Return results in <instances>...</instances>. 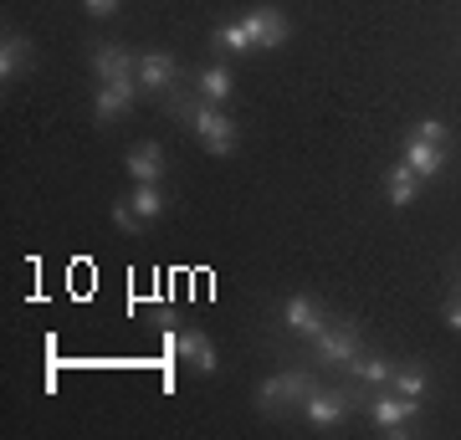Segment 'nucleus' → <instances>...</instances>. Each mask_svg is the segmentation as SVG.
Instances as JSON below:
<instances>
[{
  "label": "nucleus",
  "instance_id": "obj_1",
  "mask_svg": "<svg viewBox=\"0 0 461 440\" xmlns=\"http://www.w3.org/2000/svg\"><path fill=\"white\" fill-rule=\"evenodd\" d=\"M313 390H318V379L308 374V369H277L272 379H262V390H257V409L282 415V409H297Z\"/></svg>",
  "mask_w": 461,
  "mask_h": 440
},
{
  "label": "nucleus",
  "instance_id": "obj_2",
  "mask_svg": "<svg viewBox=\"0 0 461 440\" xmlns=\"http://www.w3.org/2000/svg\"><path fill=\"white\" fill-rule=\"evenodd\" d=\"M364 390H369V384H359V379H344V390H313L303 400V415H308L313 430H333V425H344L348 405L364 400ZM364 409H369V400H364Z\"/></svg>",
  "mask_w": 461,
  "mask_h": 440
},
{
  "label": "nucleus",
  "instance_id": "obj_3",
  "mask_svg": "<svg viewBox=\"0 0 461 440\" xmlns=\"http://www.w3.org/2000/svg\"><path fill=\"white\" fill-rule=\"evenodd\" d=\"M364 348V328L359 323H329L323 333L313 338V369H344L348 359H359Z\"/></svg>",
  "mask_w": 461,
  "mask_h": 440
},
{
  "label": "nucleus",
  "instance_id": "obj_4",
  "mask_svg": "<svg viewBox=\"0 0 461 440\" xmlns=\"http://www.w3.org/2000/svg\"><path fill=\"white\" fill-rule=\"evenodd\" d=\"M415 420H420V400H405V394H375L369 400V425L384 436H405Z\"/></svg>",
  "mask_w": 461,
  "mask_h": 440
},
{
  "label": "nucleus",
  "instance_id": "obj_5",
  "mask_svg": "<svg viewBox=\"0 0 461 440\" xmlns=\"http://www.w3.org/2000/svg\"><path fill=\"white\" fill-rule=\"evenodd\" d=\"M247 21V31H251V41L262 51H277V47H287V36H293V21H287V11H277V5H257L251 16H241Z\"/></svg>",
  "mask_w": 461,
  "mask_h": 440
},
{
  "label": "nucleus",
  "instance_id": "obj_6",
  "mask_svg": "<svg viewBox=\"0 0 461 440\" xmlns=\"http://www.w3.org/2000/svg\"><path fill=\"white\" fill-rule=\"evenodd\" d=\"M165 354L169 359H190L195 374H215V348L200 328H185V333H165Z\"/></svg>",
  "mask_w": 461,
  "mask_h": 440
},
{
  "label": "nucleus",
  "instance_id": "obj_7",
  "mask_svg": "<svg viewBox=\"0 0 461 440\" xmlns=\"http://www.w3.org/2000/svg\"><path fill=\"white\" fill-rule=\"evenodd\" d=\"M175 82H180V62H175L169 51H144V57H139V87H144V93L165 98V93H175Z\"/></svg>",
  "mask_w": 461,
  "mask_h": 440
},
{
  "label": "nucleus",
  "instance_id": "obj_8",
  "mask_svg": "<svg viewBox=\"0 0 461 440\" xmlns=\"http://www.w3.org/2000/svg\"><path fill=\"white\" fill-rule=\"evenodd\" d=\"M93 77L98 82H139V62H133L129 47L108 41V47H93Z\"/></svg>",
  "mask_w": 461,
  "mask_h": 440
},
{
  "label": "nucleus",
  "instance_id": "obj_9",
  "mask_svg": "<svg viewBox=\"0 0 461 440\" xmlns=\"http://www.w3.org/2000/svg\"><path fill=\"white\" fill-rule=\"evenodd\" d=\"M282 323H287V333H297V338H318V333L329 328V318H323V308H318L313 297H287V302H282Z\"/></svg>",
  "mask_w": 461,
  "mask_h": 440
},
{
  "label": "nucleus",
  "instance_id": "obj_10",
  "mask_svg": "<svg viewBox=\"0 0 461 440\" xmlns=\"http://www.w3.org/2000/svg\"><path fill=\"white\" fill-rule=\"evenodd\" d=\"M123 169H129V180H133V184H159V180H165V148L154 144V139H144V144H133V148H129Z\"/></svg>",
  "mask_w": 461,
  "mask_h": 440
},
{
  "label": "nucleus",
  "instance_id": "obj_11",
  "mask_svg": "<svg viewBox=\"0 0 461 440\" xmlns=\"http://www.w3.org/2000/svg\"><path fill=\"white\" fill-rule=\"evenodd\" d=\"M133 93H144V87H139V82H98V93H93V118H98V123H113V118L133 103Z\"/></svg>",
  "mask_w": 461,
  "mask_h": 440
},
{
  "label": "nucleus",
  "instance_id": "obj_12",
  "mask_svg": "<svg viewBox=\"0 0 461 440\" xmlns=\"http://www.w3.org/2000/svg\"><path fill=\"white\" fill-rule=\"evenodd\" d=\"M32 41L21 31H5V41H0V82H21L26 72H32Z\"/></svg>",
  "mask_w": 461,
  "mask_h": 440
},
{
  "label": "nucleus",
  "instance_id": "obj_13",
  "mask_svg": "<svg viewBox=\"0 0 461 440\" xmlns=\"http://www.w3.org/2000/svg\"><path fill=\"white\" fill-rule=\"evenodd\" d=\"M405 164H411L420 180H436V175H441V164H446V148L441 144H426L420 133H411V139H405Z\"/></svg>",
  "mask_w": 461,
  "mask_h": 440
},
{
  "label": "nucleus",
  "instance_id": "obj_14",
  "mask_svg": "<svg viewBox=\"0 0 461 440\" xmlns=\"http://www.w3.org/2000/svg\"><path fill=\"white\" fill-rule=\"evenodd\" d=\"M384 190H390V205L395 211H405L415 200V190H420V175H415L411 164L400 159V164H390V175H384Z\"/></svg>",
  "mask_w": 461,
  "mask_h": 440
},
{
  "label": "nucleus",
  "instance_id": "obj_15",
  "mask_svg": "<svg viewBox=\"0 0 461 440\" xmlns=\"http://www.w3.org/2000/svg\"><path fill=\"white\" fill-rule=\"evenodd\" d=\"M390 384H395V394H405V400H426L430 394V374L420 369V364H395Z\"/></svg>",
  "mask_w": 461,
  "mask_h": 440
},
{
  "label": "nucleus",
  "instance_id": "obj_16",
  "mask_svg": "<svg viewBox=\"0 0 461 440\" xmlns=\"http://www.w3.org/2000/svg\"><path fill=\"white\" fill-rule=\"evenodd\" d=\"M230 87H236V82H230V72H226L221 62L205 67V72H195V93H200L205 103H226V98H230Z\"/></svg>",
  "mask_w": 461,
  "mask_h": 440
},
{
  "label": "nucleus",
  "instance_id": "obj_17",
  "mask_svg": "<svg viewBox=\"0 0 461 440\" xmlns=\"http://www.w3.org/2000/svg\"><path fill=\"white\" fill-rule=\"evenodd\" d=\"M390 374H395V364L390 359H348L344 364V379H359V384H390Z\"/></svg>",
  "mask_w": 461,
  "mask_h": 440
},
{
  "label": "nucleus",
  "instance_id": "obj_18",
  "mask_svg": "<svg viewBox=\"0 0 461 440\" xmlns=\"http://www.w3.org/2000/svg\"><path fill=\"white\" fill-rule=\"evenodd\" d=\"M211 47L221 51V57H236V51H251V47H257V41H251L247 21H230V26H221V31L211 36Z\"/></svg>",
  "mask_w": 461,
  "mask_h": 440
},
{
  "label": "nucleus",
  "instance_id": "obj_19",
  "mask_svg": "<svg viewBox=\"0 0 461 440\" xmlns=\"http://www.w3.org/2000/svg\"><path fill=\"white\" fill-rule=\"evenodd\" d=\"M129 200H133V211L144 215V220H159V215H165V205H169L159 184H133V195H129Z\"/></svg>",
  "mask_w": 461,
  "mask_h": 440
},
{
  "label": "nucleus",
  "instance_id": "obj_20",
  "mask_svg": "<svg viewBox=\"0 0 461 440\" xmlns=\"http://www.w3.org/2000/svg\"><path fill=\"white\" fill-rule=\"evenodd\" d=\"M108 215H113V226L123 230V236H139V230L149 226L144 215L133 211V200H113V205H108Z\"/></svg>",
  "mask_w": 461,
  "mask_h": 440
},
{
  "label": "nucleus",
  "instance_id": "obj_21",
  "mask_svg": "<svg viewBox=\"0 0 461 440\" xmlns=\"http://www.w3.org/2000/svg\"><path fill=\"white\" fill-rule=\"evenodd\" d=\"M415 133H420L426 144H441L446 148V123H441V118H420V129H415Z\"/></svg>",
  "mask_w": 461,
  "mask_h": 440
},
{
  "label": "nucleus",
  "instance_id": "obj_22",
  "mask_svg": "<svg viewBox=\"0 0 461 440\" xmlns=\"http://www.w3.org/2000/svg\"><path fill=\"white\" fill-rule=\"evenodd\" d=\"M83 5H87V16H113L123 0H83Z\"/></svg>",
  "mask_w": 461,
  "mask_h": 440
},
{
  "label": "nucleus",
  "instance_id": "obj_23",
  "mask_svg": "<svg viewBox=\"0 0 461 440\" xmlns=\"http://www.w3.org/2000/svg\"><path fill=\"white\" fill-rule=\"evenodd\" d=\"M446 328H456V333H461V292L446 302Z\"/></svg>",
  "mask_w": 461,
  "mask_h": 440
},
{
  "label": "nucleus",
  "instance_id": "obj_24",
  "mask_svg": "<svg viewBox=\"0 0 461 440\" xmlns=\"http://www.w3.org/2000/svg\"><path fill=\"white\" fill-rule=\"evenodd\" d=\"M456 292H461V266H456Z\"/></svg>",
  "mask_w": 461,
  "mask_h": 440
}]
</instances>
